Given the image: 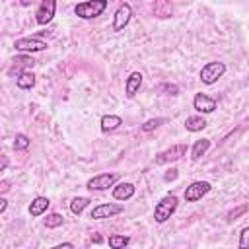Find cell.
<instances>
[{
	"mask_svg": "<svg viewBox=\"0 0 249 249\" xmlns=\"http://www.w3.org/2000/svg\"><path fill=\"white\" fill-rule=\"evenodd\" d=\"M105 8H107V0H86V2L76 4L74 12L82 19H93V18L101 16L105 12Z\"/></svg>",
	"mask_w": 249,
	"mask_h": 249,
	"instance_id": "6da1fadb",
	"label": "cell"
},
{
	"mask_svg": "<svg viewBox=\"0 0 249 249\" xmlns=\"http://www.w3.org/2000/svg\"><path fill=\"white\" fill-rule=\"evenodd\" d=\"M177 210V196L175 195H167V196H163L158 204H156V208H154V218H156V222H160V224H163V222H167L169 218H171V214Z\"/></svg>",
	"mask_w": 249,
	"mask_h": 249,
	"instance_id": "7a4b0ae2",
	"label": "cell"
},
{
	"mask_svg": "<svg viewBox=\"0 0 249 249\" xmlns=\"http://www.w3.org/2000/svg\"><path fill=\"white\" fill-rule=\"evenodd\" d=\"M224 72H226V64L220 62V60H214V62H208V64L202 66V70H200V80H202L204 84H214Z\"/></svg>",
	"mask_w": 249,
	"mask_h": 249,
	"instance_id": "3957f363",
	"label": "cell"
},
{
	"mask_svg": "<svg viewBox=\"0 0 249 249\" xmlns=\"http://www.w3.org/2000/svg\"><path fill=\"white\" fill-rule=\"evenodd\" d=\"M187 154V144H173L171 148H167V150H163V152H160L158 156H156V163L158 165H161V163H169V161H177L179 158H183Z\"/></svg>",
	"mask_w": 249,
	"mask_h": 249,
	"instance_id": "277c9868",
	"label": "cell"
},
{
	"mask_svg": "<svg viewBox=\"0 0 249 249\" xmlns=\"http://www.w3.org/2000/svg\"><path fill=\"white\" fill-rule=\"evenodd\" d=\"M117 173H99V175H95V177H91L88 183H86V187L89 189V191H105V189H109L115 181H117Z\"/></svg>",
	"mask_w": 249,
	"mask_h": 249,
	"instance_id": "5b68a950",
	"label": "cell"
},
{
	"mask_svg": "<svg viewBox=\"0 0 249 249\" xmlns=\"http://www.w3.org/2000/svg\"><path fill=\"white\" fill-rule=\"evenodd\" d=\"M210 191V183L208 181H195L185 189V200L187 202H196L198 198H202V195H206Z\"/></svg>",
	"mask_w": 249,
	"mask_h": 249,
	"instance_id": "8992f818",
	"label": "cell"
},
{
	"mask_svg": "<svg viewBox=\"0 0 249 249\" xmlns=\"http://www.w3.org/2000/svg\"><path fill=\"white\" fill-rule=\"evenodd\" d=\"M54 12H56V0H41V6L37 10V23L39 25H47L53 18H54Z\"/></svg>",
	"mask_w": 249,
	"mask_h": 249,
	"instance_id": "52a82bcc",
	"label": "cell"
},
{
	"mask_svg": "<svg viewBox=\"0 0 249 249\" xmlns=\"http://www.w3.org/2000/svg\"><path fill=\"white\" fill-rule=\"evenodd\" d=\"M130 16H132V8L130 4H121L115 12V18H113V31H121L126 27V23L130 21Z\"/></svg>",
	"mask_w": 249,
	"mask_h": 249,
	"instance_id": "ba28073f",
	"label": "cell"
},
{
	"mask_svg": "<svg viewBox=\"0 0 249 249\" xmlns=\"http://www.w3.org/2000/svg\"><path fill=\"white\" fill-rule=\"evenodd\" d=\"M14 47L18 51H23V53H39V51H45L47 49V43L41 41V39H31V37H23V39H18L14 43Z\"/></svg>",
	"mask_w": 249,
	"mask_h": 249,
	"instance_id": "9c48e42d",
	"label": "cell"
},
{
	"mask_svg": "<svg viewBox=\"0 0 249 249\" xmlns=\"http://www.w3.org/2000/svg\"><path fill=\"white\" fill-rule=\"evenodd\" d=\"M121 212H123V206H121V204H111V202H107V204L95 206V208L91 210V218H93V220H103V218H113V216H117V214H121Z\"/></svg>",
	"mask_w": 249,
	"mask_h": 249,
	"instance_id": "30bf717a",
	"label": "cell"
},
{
	"mask_svg": "<svg viewBox=\"0 0 249 249\" xmlns=\"http://www.w3.org/2000/svg\"><path fill=\"white\" fill-rule=\"evenodd\" d=\"M193 105L198 113H212L216 109V101L212 97L204 95V93H196L195 99H193Z\"/></svg>",
	"mask_w": 249,
	"mask_h": 249,
	"instance_id": "8fae6325",
	"label": "cell"
},
{
	"mask_svg": "<svg viewBox=\"0 0 249 249\" xmlns=\"http://www.w3.org/2000/svg\"><path fill=\"white\" fill-rule=\"evenodd\" d=\"M140 86H142V74H140V72H132V74L126 78V84H124L126 95H128V97H134L136 91L140 89Z\"/></svg>",
	"mask_w": 249,
	"mask_h": 249,
	"instance_id": "7c38bea8",
	"label": "cell"
},
{
	"mask_svg": "<svg viewBox=\"0 0 249 249\" xmlns=\"http://www.w3.org/2000/svg\"><path fill=\"white\" fill-rule=\"evenodd\" d=\"M134 195V185L132 183H119L115 189H113V196L117 200H126Z\"/></svg>",
	"mask_w": 249,
	"mask_h": 249,
	"instance_id": "4fadbf2b",
	"label": "cell"
},
{
	"mask_svg": "<svg viewBox=\"0 0 249 249\" xmlns=\"http://www.w3.org/2000/svg\"><path fill=\"white\" fill-rule=\"evenodd\" d=\"M49 204H51V200H49L47 196H37V198L29 204V214H31V216H41V214L49 208Z\"/></svg>",
	"mask_w": 249,
	"mask_h": 249,
	"instance_id": "5bb4252c",
	"label": "cell"
},
{
	"mask_svg": "<svg viewBox=\"0 0 249 249\" xmlns=\"http://www.w3.org/2000/svg\"><path fill=\"white\" fill-rule=\"evenodd\" d=\"M208 148H210V140H208V138L196 140V142L193 144V148H191V158H193V160H200V158L206 154Z\"/></svg>",
	"mask_w": 249,
	"mask_h": 249,
	"instance_id": "9a60e30c",
	"label": "cell"
},
{
	"mask_svg": "<svg viewBox=\"0 0 249 249\" xmlns=\"http://www.w3.org/2000/svg\"><path fill=\"white\" fill-rule=\"evenodd\" d=\"M154 14H156L158 18H171V14H173L171 2H169V0H156V4H154Z\"/></svg>",
	"mask_w": 249,
	"mask_h": 249,
	"instance_id": "2e32d148",
	"label": "cell"
},
{
	"mask_svg": "<svg viewBox=\"0 0 249 249\" xmlns=\"http://www.w3.org/2000/svg\"><path fill=\"white\" fill-rule=\"evenodd\" d=\"M119 124H123V119L117 117V115H105V117L101 119V130H103V132L115 130Z\"/></svg>",
	"mask_w": 249,
	"mask_h": 249,
	"instance_id": "e0dca14e",
	"label": "cell"
},
{
	"mask_svg": "<svg viewBox=\"0 0 249 249\" xmlns=\"http://www.w3.org/2000/svg\"><path fill=\"white\" fill-rule=\"evenodd\" d=\"M16 84H18L19 89H31V88L35 86V76H33L31 72H21V74L18 76Z\"/></svg>",
	"mask_w": 249,
	"mask_h": 249,
	"instance_id": "ac0fdd59",
	"label": "cell"
},
{
	"mask_svg": "<svg viewBox=\"0 0 249 249\" xmlns=\"http://www.w3.org/2000/svg\"><path fill=\"white\" fill-rule=\"evenodd\" d=\"M204 126H206V121L202 117H187V121H185V128L191 132H198Z\"/></svg>",
	"mask_w": 249,
	"mask_h": 249,
	"instance_id": "d6986e66",
	"label": "cell"
},
{
	"mask_svg": "<svg viewBox=\"0 0 249 249\" xmlns=\"http://www.w3.org/2000/svg\"><path fill=\"white\" fill-rule=\"evenodd\" d=\"M89 198L88 196H76L72 202H70V210H72V214H82L84 212V208L86 206H89Z\"/></svg>",
	"mask_w": 249,
	"mask_h": 249,
	"instance_id": "ffe728a7",
	"label": "cell"
},
{
	"mask_svg": "<svg viewBox=\"0 0 249 249\" xmlns=\"http://www.w3.org/2000/svg\"><path fill=\"white\" fill-rule=\"evenodd\" d=\"M128 243H130V237L128 235H111L109 237V247H113V249L126 247Z\"/></svg>",
	"mask_w": 249,
	"mask_h": 249,
	"instance_id": "44dd1931",
	"label": "cell"
},
{
	"mask_svg": "<svg viewBox=\"0 0 249 249\" xmlns=\"http://www.w3.org/2000/svg\"><path fill=\"white\" fill-rule=\"evenodd\" d=\"M29 144H31V140H29L25 134H16V138H14V150H16V152H19V150H27Z\"/></svg>",
	"mask_w": 249,
	"mask_h": 249,
	"instance_id": "7402d4cb",
	"label": "cell"
},
{
	"mask_svg": "<svg viewBox=\"0 0 249 249\" xmlns=\"http://www.w3.org/2000/svg\"><path fill=\"white\" fill-rule=\"evenodd\" d=\"M45 226H47V228H58V226H62V216H60L58 212L49 214V216L45 218Z\"/></svg>",
	"mask_w": 249,
	"mask_h": 249,
	"instance_id": "603a6c76",
	"label": "cell"
},
{
	"mask_svg": "<svg viewBox=\"0 0 249 249\" xmlns=\"http://www.w3.org/2000/svg\"><path fill=\"white\" fill-rule=\"evenodd\" d=\"M161 123H163V119H150V121H146V123L142 124V130H144V132H150V130L158 128Z\"/></svg>",
	"mask_w": 249,
	"mask_h": 249,
	"instance_id": "cb8c5ba5",
	"label": "cell"
},
{
	"mask_svg": "<svg viewBox=\"0 0 249 249\" xmlns=\"http://www.w3.org/2000/svg\"><path fill=\"white\" fill-rule=\"evenodd\" d=\"M239 247H241V249L249 247V228H243V230H241V239H239Z\"/></svg>",
	"mask_w": 249,
	"mask_h": 249,
	"instance_id": "d4e9b609",
	"label": "cell"
},
{
	"mask_svg": "<svg viewBox=\"0 0 249 249\" xmlns=\"http://www.w3.org/2000/svg\"><path fill=\"white\" fill-rule=\"evenodd\" d=\"M160 89H161V91H167L169 95H177V93H179V88H177L175 84H163Z\"/></svg>",
	"mask_w": 249,
	"mask_h": 249,
	"instance_id": "484cf974",
	"label": "cell"
},
{
	"mask_svg": "<svg viewBox=\"0 0 249 249\" xmlns=\"http://www.w3.org/2000/svg\"><path fill=\"white\" fill-rule=\"evenodd\" d=\"M177 175H179V173H177V169H175V167H171V169H167V173L163 175V179H165V181H175V179H177Z\"/></svg>",
	"mask_w": 249,
	"mask_h": 249,
	"instance_id": "4316f807",
	"label": "cell"
},
{
	"mask_svg": "<svg viewBox=\"0 0 249 249\" xmlns=\"http://www.w3.org/2000/svg\"><path fill=\"white\" fill-rule=\"evenodd\" d=\"M6 167H8V158H6V156H4V152L0 150V171H4Z\"/></svg>",
	"mask_w": 249,
	"mask_h": 249,
	"instance_id": "83f0119b",
	"label": "cell"
},
{
	"mask_svg": "<svg viewBox=\"0 0 249 249\" xmlns=\"http://www.w3.org/2000/svg\"><path fill=\"white\" fill-rule=\"evenodd\" d=\"M10 191V181H0V193Z\"/></svg>",
	"mask_w": 249,
	"mask_h": 249,
	"instance_id": "f1b7e54d",
	"label": "cell"
},
{
	"mask_svg": "<svg viewBox=\"0 0 249 249\" xmlns=\"http://www.w3.org/2000/svg\"><path fill=\"white\" fill-rule=\"evenodd\" d=\"M6 208H8V200H6V198H2V196H0V214H2V212H4V210H6Z\"/></svg>",
	"mask_w": 249,
	"mask_h": 249,
	"instance_id": "f546056e",
	"label": "cell"
},
{
	"mask_svg": "<svg viewBox=\"0 0 249 249\" xmlns=\"http://www.w3.org/2000/svg\"><path fill=\"white\" fill-rule=\"evenodd\" d=\"M62 247H74L72 243H60V245H56V249H62Z\"/></svg>",
	"mask_w": 249,
	"mask_h": 249,
	"instance_id": "4dcf8cb0",
	"label": "cell"
},
{
	"mask_svg": "<svg viewBox=\"0 0 249 249\" xmlns=\"http://www.w3.org/2000/svg\"><path fill=\"white\" fill-rule=\"evenodd\" d=\"M31 2H33V0H19V4H21V6H29Z\"/></svg>",
	"mask_w": 249,
	"mask_h": 249,
	"instance_id": "1f68e13d",
	"label": "cell"
}]
</instances>
